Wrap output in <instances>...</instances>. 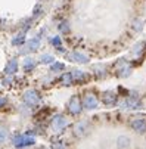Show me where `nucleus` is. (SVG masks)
Returning <instances> with one entry per match:
<instances>
[{"label": "nucleus", "mask_w": 146, "mask_h": 149, "mask_svg": "<svg viewBox=\"0 0 146 149\" xmlns=\"http://www.w3.org/2000/svg\"><path fill=\"white\" fill-rule=\"evenodd\" d=\"M120 106L124 109H140L142 108V100L139 99L137 95L131 93V95L126 96V99H122L120 102Z\"/></svg>", "instance_id": "nucleus-1"}, {"label": "nucleus", "mask_w": 146, "mask_h": 149, "mask_svg": "<svg viewBox=\"0 0 146 149\" xmlns=\"http://www.w3.org/2000/svg\"><path fill=\"white\" fill-rule=\"evenodd\" d=\"M12 142H13V146H16V148H25V146L34 145L35 139L33 136H27V134H15L12 137Z\"/></svg>", "instance_id": "nucleus-2"}, {"label": "nucleus", "mask_w": 146, "mask_h": 149, "mask_svg": "<svg viewBox=\"0 0 146 149\" xmlns=\"http://www.w3.org/2000/svg\"><path fill=\"white\" fill-rule=\"evenodd\" d=\"M22 99H24V103L27 106H31V108H33V106H37L41 102V97H40L38 92H35V90H27L24 93Z\"/></svg>", "instance_id": "nucleus-3"}, {"label": "nucleus", "mask_w": 146, "mask_h": 149, "mask_svg": "<svg viewBox=\"0 0 146 149\" xmlns=\"http://www.w3.org/2000/svg\"><path fill=\"white\" fill-rule=\"evenodd\" d=\"M115 67H117V75L121 77V78H127L131 74V67L126 59H120L115 63Z\"/></svg>", "instance_id": "nucleus-4"}, {"label": "nucleus", "mask_w": 146, "mask_h": 149, "mask_svg": "<svg viewBox=\"0 0 146 149\" xmlns=\"http://www.w3.org/2000/svg\"><path fill=\"white\" fill-rule=\"evenodd\" d=\"M68 111H70V114L71 115H78L81 111H83V103H81V99L77 96V95H74V96H71V99L68 100Z\"/></svg>", "instance_id": "nucleus-5"}, {"label": "nucleus", "mask_w": 146, "mask_h": 149, "mask_svg": "<svg viewBox=\"0 0 146 149\" xmlns=\"http://www.w3.org/2000/svg\"><path fill=\"white\" fill-rule=\"evenodd\" d=\"M81 103H83V108L92 111V109H96L99 106V99L93 93H86L81 99Z\"/></svg>", "instance_id": "nucleus-6"}, {"label": "nucleus", "mask_w": 146, "mask_h": 149, "mask_svg": "<svg viewBox=\"0 0 146 149\" xmlns=\"http://www.w3.org/2000/svg\"><path fill=\"white\" fill-rule=\"evenodd\" d=\"M100 99H102V103L105 106H109V108H111V106H115L118 103V95L115 92H112V90L103 92Z\"/></svg>", "instance_id": "nucleus-7"}, {"label": "nucleus", "mask_w": 146, "mask_h": 149, "mask_svg": "<svg viewBox=\"0 0 146 149\" xmlns=\"http://www.w3.org/2000/svg\"><path fill=\"white\" fill-rule=\"evenodd\" d=\"M50 125H52V129L55 130V132H62L65 129V127L68 125V120L64 117V115H55L53 118H52V121H50Z\"/></svg>", "instance_id": "nucleus-8"}, {"label": "nucleus", "mask_w": 146, "mask_h": 149, "mask_svg": "<svg viewBox=\"0 0 146 149\" xmlns=\"http://www.w3.org/2000/svg\"><path fill=\"white\" fill-rule=\"evenodd\" d=\"M130 125H131V129L139 134L146 133V120L145 118H134V120H131Z\"/></svg>", "instance_id": "nucleus-9"}, {"label": "nucleus", "mask_w": 146, "mask_h": 149, "mask_svg": "<svg viewBox=\"0 0 146 149\" xmlns=\"http://www.w3.org/2000/svg\"><path fill=\"white\" fill-rule=\"evenodd\" d=\"M89 133V123L87 121H78L74 125V134L77 137H83Z\"/></svg>", "instance_id": "nucleus-10"}, {"label": "nucleus", "mask_w": 146, "mask_h": 149, "mask_svg": "<svg viewBox=\"0 0 146 149\" xmlns=\"http://www.w3.org/2000/svg\"><path fill=\"white\" fill-rule=\"evenodd\" d=\"M71 74H72L74 83H78V84H84L90 80V74H87L86 71H81V70H74Z\"/></svg>", "instance_id": "nucleus-11"}, {"label": "nucleus", "mask_w": 146, "mask_h": 149, "mask_svg": "<svg viewBox=\"0 0 146 149\" xmlns=\"http://www.w3.org/2000/svg\"><path fill=\"white\" fill-rule=\"evenodd\" d=\"M67 58L71 62H75V63H89V58L86 55L80 53V52H71V53L67 55Z\"/></svg>", "instance_id": "nucleus-12"}, {"label": "nucleus", "mask_w": 146, "mask_h": 149, "mask_svg": "<svg viewBox=\"0 0 146 149\" xmlns=\"http://www.w3.org/2000/svg\"><path fill=\"white\" fill-rule=\"evenodd\" d=\"M40 37H37V38H31V40H28L27 43H25V49L22 50L24 53H31V52H35L38 47H40Z\"/></svg>", "instance_id": "nucleus-13"}, {"label": "nucleus", "mask_w": 146, "mask_h": 149, "mask_svg": "<svg viewBox=\"0 0 146 149\" xmlns=\"http://www.w3.org/2000/svg\"><path fill=\"white\" fill-rule=\"evenodd\" d=\"M130 145H131L130 137H127V136H118L117 137V148L118 149H129Z\"/></svg>", "instance_id": "nucleus-14"}, {"label": "nucleus", "mask_w": 146, "mask_h": 149, "mask_svg": "<svg viewBox=\"0 0 146 149\" xmlns=\"http://www.w3.org/2000/svg\"><path fill=\"white\" fill-rule=\"evenodd\" d=\"M16 71H18V61H16V59H10V61L6 63V67H5V72H6L8 75H13Z\"/></svg>", "instance_id": "nucleus-15"}, {"label": "nucleus", "mask_w": 146, "mask_h": 149, "mask_svg": "<svg viewBox=\"0 0 146 149\" xmlns=\"http://www.w3.org/2000/svg\"><path fill=\"white\" fill-rule=\"evenodd\" d=\"M22 70L25 72H31L35 70V61L31 59V58H25L24 59V63H22Z\"/></svg>", "instance_id": "nucleus-16"}, {"label": "nucleus", "mask_w": 146, "mask_h": 149, "mask_svg": "<svg viewBox=\"0 0 146 149\" xmlns=\"http://www.w3.org/2000/svg\"><path fill=\"white\" fill-rule=\"evenodd\" d=\"M93 72H95V77L96 78H103L106 75V68L103 65H95L93 67Z\"/></svg>", "instance_id": "nucleus-17"}, {"label": "nucleus", "mask_w": 146, "mask_h": 149, "mask_svg": "<svg viewBox=\"0 0 146 149\" xmlns=\"http://www.w3.org/2000/svg\"><path fill=\"white\" fill-rule=\"evenodd\" d=\"M60 83L64 84V86H70V84L74 83V78H72V74L71 72H64L60 75Z\"/></svg>", "instance_id": "nucleus-18"}, {"label": "nucleus", "mask_w": 146, "mask_h": 149, "mask_svg": "<svg viewBox=\"0 0 146 149\" xmlns=\"http://www.w3.org/2000/svg\"><path fill=\"white\" fill-rule=\"evenodd\" d=\"M12 46H24V43H25V34H18L16 37H13L12 38Z\"/></svg>", "instance_id": "nucleus-19"}, {"label": "nucleus", "mask_w": 146, "mask_h": 149, "mask_svg": "<svg viewBox=\"0 0 146 149\" xmlns=\"http://www.w3.org/2000/svg\"><path fill=\"white\" fill-rule=\"evenodd\" d=\"M64 70H65V63H62V62H53L50 65V71L52 72H60Z\"/></svg>", "instance_id": "nucleus-20"}, {"label": "nucleus", "mask_w": 146, "mask_h": 149, "mask_svg": "<svg viewBox=\"0 0 146 149\" xmlns=\"http://www.w3.org/2000/svg\"><path fill=\"white\" fill-rule=\"evenodd\" d=\"M40 62H41V63H49V65H52V63L55 62V58H53L52 55H41Z\"/></svg>", "instance_id": "nucleus-21"}, {"label": "nucleus", "mask_w": 146, "mask_h": 149, "mask_svg": "<svg viewBox=\"0 0 146 149\" xmlns=\"http://www.w3.org/2000/svg\"><path fill=\"white\" fill-rule=\"evenodd\" d=\"M52 148L53 149H67V145L64 143V140H53Z\"/></svg>", "instance_id": "nucleus-22"}, {"label": "nucleus", "mask_w": 146, "mask_h": 149, "mask_svg": "<svg viewBox=\"0 0 146 149\" xmlns=\"http://www.w3.org/2000/svg\"><path fill=\"white\" fill-rule=\"evenodd\" d=\"M58 30L62 33V34H67V33H70V25H68V22H60L59 25H58Z\"/></svg>", "instance_id": "nucleus-23"}, {"label": "nucleus", "mask_w": 146, "mask_h": 149, "mask_svg": "<svg viewBox=\"0 0 146 149\" xmlns=\"http://www.w3.org/2000/svg\"><path fill=\"white\" fill-rule=\"evenodd\" d=\"M50 43L56 47V49H59V47H62V40H60V37L59 36H55L52 40H50Z\"/></svg>", "instance_id": "nucleus-24"}, {"label": "nucleus", "mask_w": 146, "mask_h": 149, "mask_svg": "<svg viewBox=\"0 0 146 149\" xmlns=\"http://www.w3.org/2000/svg\"><path fill=\"white\" fill-rule=\"evenodd\" d=\"M142 52H143V43H137V45L133 47V50H131V53L136 55V56H139Z\"/></svg>", "instance_id": "nucleus-25"}, {"label": "nucleus", "mask_w": 146, "mask_h": 149, "mask_svg": "<svg viewBox=\"0 0 146 149\" xmlns=\"http://www.w3.org/2000/svg\"><path fill=\"white\" fill-rule=\"evenodd\" d=\"M49 114H50V109H47V108H43V109H41V111H38V112H37V115H35V117H37L38 120H41V118H44V117H47Z\"/></svg>", "instance_id": "nucleus-26"}, {"label": "nucleus", "mask_w": 146, "mask_h": 149, "mask_svg": "<svg viewBox=\"0 0 146 149\" xmlns=\"http://www.w3.org/2000/svg\"><path fill=\"white\" fill-rule=\"evenodd\" d=\"M133 28H134L136 31H142V28H143V21H142V19H136Z\"/></svg>", "instance_id": "nucleus-27"}, {"label": "nucleus", "mask_w": 146, "mask_h": 149, "mask_svg": "<svg viewBox=\"0 0 146 149\" xmlns=\"http://www.w3.org/2000/svg\"><path fill=\"white\" fill-rule=\"evenodd\" d=\"M6 139H8V133H6V130L0 129V143H5Z\"/></svg>", "instance_id": "nucleus-28"}, {"label": "nucleus", "mask_w": 146, "mask_h": 149, "mask_svg": "<svg viewBox=\"0 0 146 149\" xmlns=\"http://www.w3.org/2000/svg\"><path fill=\"white\" fill-rule=\"evenodd\" d=\"M13 78H12V75H9V77H6V78H3V84H5V86H12V84H13Z\"/></svg>", "instance_id": "nucleus-29"}, {"label": "nucleus", "mask_w": 146, "mask_h": 149, "mask_svg": "<svg viewBox=\"0 0 146 149\" xmlns=\"http://www.w3.org/2000/svg\"><path fill=\"white\" fill-rule=\"evenodd\" d=\"M8 105V99L6 97H0V108H3V106Z\"/></svg>", "instance_id": "nucleus-30"}]
</instances>
